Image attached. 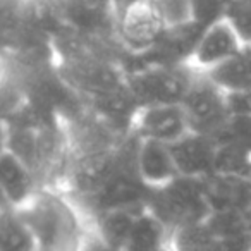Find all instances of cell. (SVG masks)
Masks as SVG:
<instances>
[{"mask_svg": "<svg viewBox=\"0 0 251 251\" xmlns=\"http://www.w3.org/2000/svg\"><path fill=\"white\" fill-rule=\"evenodd\" d=\"M215 140L219 143H237L251 148V119L230 115L215 134Z\"/></svg>", "mask_w": 251, "mask_h": 251, "instance_id": "d4e9b609", "label": "cell"}, {"mask_svg": "<svg viewBox=\"0 0 251 251\" xmlns=\"http://www.w3.org/2000/svg\"><path fill=\"white\" fill-rule=\"evenodd\" d=\"M203 182L212 210L237 208L244 212L248 210L251 201V177L213 172L203 179Z\"/></svg>", "mask_w": 251, "mask_h": 251, "instance_id": "2e32d148", "label": "cell"}, {"mask_svg": "<svg viewBox=\"0 0 251 251\" xmlns=\"http://www.w3.org/2000/svg\"><path fill=\"white\" fill-rule=\"evenodd\" d=\"M189 129L191 127L181 103L141 107L133 124V131L140 138L162 141L167 145L184 136Z\"/></svg>", "mask_w": 251, "mask_h": 251, "instance_id": "ba28073f", "label": "cell"}, {"mask_svg": "<svg viewBox=\"0 0 251 251\" xmlns=\"http://www.w3.org/2000/svg\"><path fill=\"white\" fill-rule=\"evenodd\" d=\"M115 2H117V4H119V2H122V0H115Z\"/></svg>", "mask_w": 251, "mask_h": 251, "instance_id": "836d02e7", "label": "cell"}, {"mask_svg": "<svg viewBox=\"0 0 251 251\" xmlns=\"http://www.w3.org/2000/svg\"><path fill=\"white\" fill-rule=\"evenodd\" d=\"M206 224L217 237V250H251V217L237 208L212 210Z\"/></svg>", "mask_w": 251, "mask_h": 251, "instance_id": "7c38bea8", "label": "cell"}, {"mask_svg": "<svg viewBox=\"0 0 251 251\" xmlns=\"http://www.w3.org/2000/svg\"><path fill=\"white\" fill-rule=\"evenodd\" d=\"M171 244V229L145 206L140 210L131 230L126 251H153L164 250Z\"/></svg>", "mask_w": 251, "mask_h": 251, "instance_id": "e0dca14e", "label": "cell"}, {"mask_svg": "<svg viewBox=\"0 0 251 251\" xmlns=\"http://www.w3.org/2000/svg\"><path fill=\"white\" fill-rule=\"evenodd\" d=\"M241 47H243L241 38L232 29V26L224 19L203 29L191 64L200 71H210L219 64L226 62Z\"/></svg>", "mask_w": 251, "mask_h": 251, "instance_id": "8fae6325", "label": "cell"}, {"mask_svg": "<svg viewBox=\"0 0 251 251\" xmlns=\"http://www.w3.org/2000/svg\"><path fill=\"white\" fill-rule=\"evenodd\" d=\"M36 250V241L25 217L14 206L0 208V251Z\"/></svg>", "mask_w": 251, "mask_h": 251, "instance_id": "ffe728a7", "label": "cell"}, {"mask_svg": "<svg viewBox=\"0 0 251 251\" xmlns=\"http://www.w3.org/2000/svg\"><path fill=\"white\" fill-rule=\"evenodd\" d=\"M157 5L160 9L167 26L191 21V4H189V0H157Z\"/></svg>", "mask_w": 251, "mask_h": 251, "instance_id": "83f0119b", "label": "cell"}, {"mask_svg": "<svg viewBox=\"0 0 251 251\" xmlns=\"http://www.w3.org/2000/svg\"><path fill=\"white\" fill-rule=\"evenodd\" d=\"M205 73L224 91L251 88V43H243V47L226 62Z\"/></svg>", "mask_w": 251, "mask_h": 251, "instance_id": "ac0fdd59", "label": "cell"}, {"mask_svg": "<svg viewBox=\"0 0 251 251\" xmlns=\"http://www.w3.org/2000/svg\"><path fill=\"white\" fill-rule=\"evenodd\" d=\"M25 0H0V33L11 36L23 26Z\"/></svg>", "mask_w": 251, "mask_h": 251, "instance_id": "4316f807", "label": "cell"}, {"mask_svg": "<svg viewBox=\"0 0 251 251\" xmlns=\"http://www.w3.org/2000/svg\"><path fill=\"white\" fill-rule=\"evenodd\" d=\"M232 2L234 0H189L191 19L203 28H208L226 19Z\"/></svg>", "mask_w": 251, "mask_h": 251, "instance_id": "cb8c5ba5", "label": "cell"}, {"mask_svg": "<svg viewBox=\"0 0 251 251\" xmlns=\"http://www.w3.org/2000/svg\"><path fill=\"white\" fill-rule=\"evenodd\" d=\"M243 43H251V0H234L226 16Z\"/></svg>", "mask_w": 251, "mask_h": 251, "instance_id": "484cf974", "label": "cell"}, {"mask_svg": "<svg viewBox=\"0 0 251 251\" xmlns=\"http://www.w3.org/2000/svg\"><path fill=\"white\" fill-rule=\"evenodd\" d=\"M7 150V124L0 121V155Z\"/></svg>", "mask_w": 251, "mask_h": 251, "instance_id": "f546056e", "label": "cell"}, {"mask_svg": "<svg viewBox=\"0 0 251 251\" xmlns=\"http://www.w3.org/2000/svg\"><path fill=\"white\" fill-rule=\"evenodd\" d=\"M169 248L184 251L217 250V237L206 224V219H203L198 222H189L172 229Z\"/></svg>", "mask_w": 251, "mask_h": 251, "instance_id": "44dd1931", "label": "cell"}, {"mask_svg": "<svg viewBox=\"0 0 251 251\" xmlns=\"http://www.w3.org/2000/svg\"><path fill=\"white\" fill-rule=\"evenodd\" d=\"M25 100V91L19 81L9 71L4 69L0 74V121L7 124L9 119L14 115V112L21 107Z\"/></svg>", "mask_w": 251, "mask_h": 251, "instance_id": "603a6c76", "label": "cell"}, {"mask_svg": "<svg viewBox=\"0 0 251 251\" xmlns=\"http://www.w3.org/2000/svg\"><path fill=\"white\" fill-rule=\"evenodd\" d=\"M19 212L36 241V250L66 251L84 246L88 220L67 193L40 188Z\"/></svg>", "mask_w": 251, "mask_h": 251, "instance_id": "6da1fadb", "label": "cell"}, {"mask_svg": "<svg viewBox=\"0 0 251 251\" xmlns=\"http://www.w3.org/2000/svg\"><path fill=\"white\" fill-rule=\"evenodd\" d=\"M195 74L196 67H193V64H143L126 71V81L141 108L150 105L181 103L195 79Z\"/></svg>", "mask_w": 251, "mask_h": 251, "instance_id": "3957f363", "label": "cell"}, {"mask_svg": "<svg viewBox=\"0 0 251 251\" xmlns=\"http://www.w3.org/2000/svg\"><path fill=\"white\" fill-rule=\"evenodd\" d=\"M246 212H248V215L251 217V201H250V205H248V210H246Z\"/></svg>", "mask_w": 251, "mask_h": 251, "instance_id": "1f68e13d", "label": "cell"}, {"mask_svg": "<svg viewBox=\"0 0 251 251\" xmlns=\"http://www.w3.org/2000/svg\"><path fill=\"white\" fill-rule=\"evenodd\" d=\"M226 95L230 115H241V117L251 119V88L226 91Z\"/></svg>", "mask_w": 251, "mask_h": 251, "instance_id": "f1b7e54d", "label": "cell"}, {"mask_svg": "<svg viewBox=\"0 0 251 251\" xmlns=\"http://www.w3.org/2000/svg\"><path fill=\"white\" fill-rule=\"evenodd\" d=\"M66 25L101 36H115V0H59Z\"/></svg>", "mask_w": 251, "mask_h": 251, "instance_id": "30bf717a", "label": "cell"}, {"mask_svg": "<svg viewBox=\"0 0 251 251\" xmlns=\"http://www.w3.org/2000/svg\"><path fill=\"white\" fill-rule=\"evenodd\" d=\"M177 172L189 177L205 179L215 171L217 140L210 134L189 129L184 136L169 145Z\"/></svg>", "mask_w": 251, "mask_h": 251, "instance_id": "9c48e42d", "label": "cell"}, {"mask_svg": "<svg viewBox=\"0 0 251 251\" xmlns=\"http://www.w3.org/2000/svg\"><path fill=\"white\" fill-rule=\"evenodd\" d=\"M136 167L148 188H160L179 174L167 143L140 138Z\"/></svg>", "mask_w": 251, "mask_h": 251, "instance_id": "4fadbf2b", "label": "cell"}, {"mask_svg": "<svg viewBox=\"0 0 251 251\" xmlns=\"http://www.w3.org/2000/svg\"><path fill=\"white\" fill-rule=\"evenodd\" d=\"M167 29L157 0H122L115 14V38L126 53L138 55L157 45Z\"/></svg>", "mask_w": 251, "mask_h": 251, "instance_id": "277c9868", "label": "cell"}, {"mask_svg": "<svg viewBox=\"0 0 251 251\" xmlns=\"http://www.w3.org/2000/svg\"><path fill=\"white\" fill-rule=\"evenodd\" d=\"M140 210L143 208H110L86 217V220L105 250H126Z\"/></svg>", "mask_w": 251, "mask_h": 251, "instance_id": "9a60e30c", "label": "cell"}, {"mask_svg": "<svg viewBox=\"0 0 251 251\" xmlns=\"http://www.w3.org/2000/svg\"><path fill=\"white\" fill-rule=\"evenodd\" d=\"M147 208L165 226L176 229L189 222H198L212 212L203 179L177 174L172 181L150 191Z\"/></svg>", "mask_w": 251, "mask_h": 251, "instance_id": "7a4b0ae2", "label": "cell"}, {"mask_svg": "<svg viewBox=\"0 0 251 251\" xmlns=\"http://www.w3.org/2000/svg\"><path fill=\"white\" fill-rule=\"evenodd\" d=\"M0 186L9 205L14 208L28 203L42 188L31 169L9 150L0 155Z\"/></svg>", "mask_w": 251, "mask_h": 251, "instance_id": "5bb4252c", "label": "cell"}, {"mask_svg": "<svg viewBox=\"0 0 251 251\" xmlns=\"http://www.w3.org/2000/svg\"><path fill=\"white\" fill-rule=\"evenodd\" d=\"M189 127L215 138L230 117L227 95L205 71L196 69L195 79L181 101Z\"/></svg>", "mask_w": 251, "mask_h": 251, "instance_id": "8992f818", "label": "cell"}, {"mask_svg": "<svg viewBox=\"0 0 251 251\" xmlns=\"http://www.w3.org/2000/svg\"><path fill=\"white\" fill-rule=\"evenodd\" d=\"M66 26L59 0H25L23 28L53 40Z\"/></svg>", "mask_w": 251, "mask_h": 251, "instance_id": "d6986e66", "label": "cell"}, {"mask_svg": "<svg viewBox=\"0 0 251 251\" xmlns=\"http://www.w3.org/2000/svg\"><path fill=\"white\" fill-rule=\"evenodd\" d=\"M2 71H4V67H2V60H0V74H2Z\"/></svg>", "mask_w": 251, "mask_h": 251, "instance_id": "d6a6232c", "label": "cell"}, {"mask_svg": "<svg viewBox=\"0 0 251 251\" xmlns=\"http://www.w3.org/2000/svg\"><path fill=\"white\" fill-rule=\"evenodd\" d=\"M5 206H11V205H9L7 198H5L4 189H2V186H0V208H5Z\"/></svg>", "mask_w": 251, "mask_h": 251, "instance_id": "4dcf8cb0", "label": "cell"}, {"mask_svg": "<svg viewBox=\"0 0 251 251\" xmlns=\"http://www.w3.org/2000/svg\"><path fill=\"white\" fill-rule=\"evenodd\" d=\"M213 172L251 177V148L237 143H219Z\"/></svg>", "mask_w": 251, "mask_h": 251, "instance_id": "7402d4cb", "label": "cell"}, {"mask_svg": "<svg viewBox=\"0 0 251 251\" xmlns=\"http://www.w3.org/2000/svg\"><path fill=\"white\" fill-rule=\"evenodd\" d=\"M203 26L198 23L186 21L181 25L167 26L162 38L157 42L153 49L145 53L131 55L126 53L124 69L143 66V64H155V66H179V64H191L195 50L201 38Z\"/></svg>", "mask_w": 251, "mask_h": 251, "instance_id": "52a82bcc", "label": "cell"}, {"mask_svg": "<svg viewBox=\"0 0 251 251\" xmlns=\"http://www.w3.org/2000/svg\"><path fill=\"white\" fill-rule=\"evenodd\" d=\"M57 67L66 83L83 100L126 83L122 60L107 55H84L76 59L57 60Z\"/></svg>", "mask_w": 251, "mask_h": 251, "instance_id": "5b68a950", "label": "cell"}]
</instances>
